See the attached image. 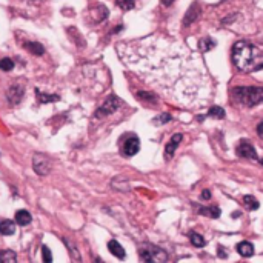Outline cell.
Listing matches in <instances>:
<instances>
[{"label":"cell","instance_id":"obj_32","mask_svg":"<svg viewBox=\"0 0 263 263\" xmlns=\"http://www.w3.org/2000/svg\"><path fill=\"white\" fill-rule=\"evenodd\" d=\"M172 2H174V0H162V3H163V5H166V6H169Z\"/></svg>","mask_w":263,"mask_h":263},{"label":"cell","instance_id":"obj_19","mask_svg":"<svg viewBox=\"0 0 263 263\" xmlns=\"http://www.w3.org/2000/svg\"><path fill=\"white\" fill-rule=\"evenodd\" d=\"M17 260V256L16 252L11 251V249H3L0 251V262H5V263H13Z\"/></svg>","mask_w":263,"mask_h":263},{"label":"cell","instance_id":"obj_5","mask_svg":"<svg viewBox=\"0 0 263 263\" xmlns=\"http://www.w3.org/2000/svg\"><path fill=\"white\" fill-rule=\"evenodd\" d=\"M120 105H122V100H120L119 97H117V96H110V97H108L106 100L102 103V106L97 110L96 115H97V117L110 115V114H113V113H115L117 110H119Z\"/></svg>","mask_w":263,"mask_h":263},{"label":"cell","instance_id":"obj_20","mask_svg":"<svg viewBox=\"0 0 263 263\" xmlns=\"http://www.w3.org/2000/svg\"><path fill=\"white\" fill-rule=\"evenodd\" d=\"M35 96L39 97V102L40 103H48V102H57L59 100V96H48V94H43L39 89H35Z\"/></svg>","mask_w":263,"mask_h":263},{"label":"cell","instance_id":"obj_23","mask_svg":"<svg viewBox=\"0 0 263 263\" xmlns=\"http://www.w3.org/2000/svg\"><path fill=\"white\" fill-rule=\"evenodd\" d=\"M13 69H14V62H13L11 59L5 57V59L0 60V71L10 72V71H13Z\"/></svg>","mask_w":263,"mask_h":263},{"label":"cell","instance_id":"obj_24","mask_svg":"<svg viewBox=\"0 0 263 263\" xmlns=\"http://www.w3.org/2000/svg\"><path fill=\"white\" fill-rule=\"evenodd\" d=\"M63 242H65V245L68 247V249H69V254H71V257L72 259H76L77 262H80L82 259H80V256H79V251H77V248H76V245H72L68 239H63Z\"/></svg>","mask_w":263,"mask_h":263},{"label":"cell","instance_id":"obj_28","mask_svg":"<svg viewBox=\"0 0 263 263\" xmlns=\"http://www.w3.org/2000/svg\"><path fill=\"white\" fill-rule=\"evenodd\" d=\"M42 256H43V262H45V263H51V262H52L51 249L47 247V245H43V247H42Z\"/></svg>","mask_w":263,"mask_h":263},{"label":"cell","instance_id":"obj_3","mask_svg":"<svg viewBox=\"0 0 263 263\" xmlns=\"http://www.w3.org/2000/svg\"><path fill=\"white\" fill-rule=\"evenodd\" d=\"M231 99L240 106H257L263 103V88L260 86H234L231 89Z\"/></svg>","mask_w":263,"mask_h":263},{"label":"cell","instance_id":"obj_10","mask_svg":"<svg viewBox=\"0 0 263 263\" xmlns=\"http://www.w3.org/2000/svg\"><path fill=\"white\" fill-rule=\"evenodd\" d=\"M182 139H183L182 134H174V135L171 137V140L168 142L166 148H165V159H166V160H171V159H172V156H174V152H176L177 147L180 145V142H182Z\"/></svg>","mask_w":263,"mask_h":263},{"label":"cell","instance_id":"obj_4","mask_svg":"<svg viewBox=\"0 0 263 263\" xmlns=\"http://www.w3.org/2000/svg\"><path fill=\"white\" fill-rule=\"evenodd\" d=\"M139 256H140V260L142 262H154V263H163L168 260V256L166 252L163 251L162 248L159 247H154V245H143L139 249Z\"/></svg>","mask_w":263,"mask_h":263},{"label":"cell","instance_id":"obj_25","mask_svg":"<svg viewBox=\"0 0 263 263\" xmlns=\"http://www.w3.org/2000/svg\"><path fill=\"white\" fill-rule=\"evenodd\" d=\"M208 115L211 117H217V119H223L225 117V110L220 106H211L210 111H208Z\"/></svg>","mask_w":263,"mask_h":263},{"label":"cell","instance_id":"obj_17","mask_svg":"<svg viewBox=\"0 0 263 263\" xmlns=\"http://www.w3.org/2000/svg\"><path fill=\"white\" fill-rule=\"evenodd\" d=\"M215 42L210 37H205V39H200V42H198V48H200L202 52H208L211 51L213 48H215Z\"/></svg>","mask_w":263,"mask_h":263},{"label":"cell","instance_id":"obj_33","mask_svg":"<svg viewBox=\"0 0 263 263\" xmlns=\"http://www.w3.org/2000/svg\"><path fill=\"white\" fill-rule=\"evenodd\" d=\"M262 163H263V160H262Z\"/></svg>","mask_w":263,"mask_h":263},{"label":"cell","instance_id":"obj_14","mask_svg":"<svg viewBox=\"0 0 263 263\" xmlns=\"http://www.w3.org/2000/svg\"><path fill=\"white\" fill-rule=\"evenodd\" d=\"M23 47H25V49H28L31 54H34V56H43V54H45L43 45H40L39 42H25Z\"/></svg>","mask_w":263,"mask_h":263},{"label":"cell","instance_id":"obj_12","mask_svg":"<svg viewBox=\"0 0 263 263\" xmlns=\"http://www.w3.org/2000/svg\"><path fill=\"white\" fill-rule=\"evenodd\" d=\"M198 16H200V6H198L197 3H194V5L188 10V13H186V16H185V20H183V25H185V26L191 25L193 22L197 20Z\"/></svg>","mask_w":263,"mask_h":263},{"label":"cell","instance_id":"obj_13","mask_svg":"<svg viewBox=\"0 0 263 263\" xmlns=\"http://www.w3.org/2000/svg\"><path fill=\"white\" fill-rule=\"evenodd\" d=\"M33 220V217L30 214V211H26V210H19L16 213V223L17 225H20V226H26V225H30Z\"/></svg>","mask_w":263,"mask_h":263},{"label":"cell","instance_id":"obj_15","mask_svg":"<svg viewBox=\"0 0 263 263\" xmlns=\"http://www.w3.org/2000/svg\"><path fill=\"white\" fill-rule=\"evenodd\" d=\"M237 252L240 254L242 257H251L252 254H254V247H252V243L249 242H242L237 245Z\"/></svg>","mask_w":263,"mask_h":263},{"label":"cell","instance_id":"obj_29","mask_svg":"<svg viewBox=\"0 0 263 263\" xmlns=\"http://www.w3.org/2000/svg\"><path fill=\"white\" fill-rule=\"evenodd\" d=\"M171 120V115L169 114H162V117L159 120H156V122H160V123H165V122H169Z\"/></svg>","mask_w":263,"mask_h":263},{"label":"cell","instance_id":"obj_8","mask_svg":"<svg viewBox=\"0 0 263 263\" xmlns=\"http://www.w3.org/2000/svg\"><path fill=\"white\" fill-rule=\"evenodd\" d=\"M23 96H25V88L20 83H13L10 88L6 89V99L11 105L20 103Z\"/></svg>","mask_w":263,"mask_h":263},{"label":"cell","instance_id":"obj_26","mask_svg":"<svg viewBox=\"0 0 263 263\" xmlns=\"http://www.w3.org/2000/svg\"><path fill=\"white\" fill-rule=\"evenodd\" d=\"M115 5L122 8L123 11H128L134 8V0H115Z\"/></svg>","mask_w":263,"mask_h":263},{"label":"cell","instance_id":"obj_1","mask_svg":"<svg viewBox=\"0 0 263 263\" xmlns=\"http://www.w3.org/2000/svg\"><path fill=\"white\" fill-rule=\"evenodd\" d=\"M120 60L145 83L188 110L210 103L213 82L200 54L166 35L151 34L117 45Z\"/></svg>","mask_w":263,"mask_h":263},{"label":"cell","instance_id":"obj_21","mask_svg":"<svg viewBox=\"0 0 263 263\" xmlns=\"http://www.w3.org/2000/svg\"><path fill=\"white\" fill-rule=\"evenodd\" d=\"M243 203H245V206H247L249 211L257 210V208H259L257 198H256V197H252V196H245V197H243Z\"/></svg>","mask_w":263,"mask_h":263},{"label":"cell","instance_id":"obj_27","mask_svg":"<svg viewBox=\"0 0 263 263\" xmlns=\"http://www.w3.org/2000/svg\"><path fill=\"white\" fill-rule=\"evenodd\" d=\"M137 97L142 99V100H147V102H156V100H157L156 94L147 93V91H140V93H137Z\"/></svg>","mask_w":263,"mask_h":263},{"label":"cell","instance_id":"obj_2","mask_svg":"<svg viewBox=\"0 0 263 263\" xmlns=\"http://www.w3.org/2000/svg\"><path fill=\"white\" fill-rule=\"evenodd\" d=\"M231 57L235 68L242 72H256L263 69V49L251 42H235Z\"/></svg>","mask_w":263,"mask_h":263},{"label":"cell","instance_id":"obj_9","mask_svg":"<svg viewBox=\"0 0 263 263\" xmlns=\"http://www.w3.org/2000/svg\"><path fill=\"white\" fill-rule=\"evenodd\" d=\"M237 156L243 159H251V160H257V152L256 148L248 140H242L237 145Z\"/></svg>","mask_w":263,"mask_h":263},{"label":"cell","instance_id":"obj_30","mask_svg":"<svg viewBox=\"0 0 263 263\" xmlns=\"http://www.w3.org/2000/svg\"><path fill=\"white\" fill-rule=\"evenodd\" d=\"M257 134H259V137L263 140V122H260V123L257 125Z\"/></svg>","mask_w":263,"mask_h":263},{"label":"cell","instance_id":"obj_11","mask_svg":"<svg viewBox=\"0 0 263 263\" xmlns=\"http://www.w3.org/2000/svg\"><path fill=\"white\" fill-rule=\"evenodd\" d=\"M108 249H110V252L113 254V256H115L117 259H120V260L125 259V256H126L123 247L117 240H110V242H108Z\"/></svg>","mask_w":263,"mask_h":263},{"label":"cell","instance_id":"obj_18","mask_svg":"<svg viewBox=\"0 0 263 263\" xmlns=\"http://www.w3.org/2000/svg\"><path fill=\"white\" fill-rule=\"evenodd\" d=\"M189 240H191V243L194 245L196 248H202L206 245V240L203 239V235L200 234H197V232H189Z\"/></svg>","mask_w":263,"mask_h":263},{"label":"cell","instance_id":"obj_6","mask_svg":"<svg viewBox=\"0 0 263 263\" xmlns=\"http://www.w3.org/2000/svg\"><path fill=\"white\" fill-rule=\"evenodd\" d=\"M140 151V140L137 135L130 134L126 135V139L122 145V154H125L126 157H132Z\"/></svg>","mask_w":263,"mask_h":263},{"label":"cell","instance_id":"obj_16","mask_svg":"<svg viewBox=\"0 0 263 263\" xmlns=\"http://www.w3.org/2000/svg\"><path fill=\"white\" fill-rule=\"evenodd\" d=\"M16 232V223L13 220L0 222V234L2 235H13Z\"/></svg>","mask_w":263,"mask_h":263},{"label":"cell","instance_id":"obj_31","mask_svg":"<svg viewBox=\"0 0 263 263\" xmlns=\"http://www.w3.org/2000/svg\"><path fill=\"white\" fill-rule=\"evenodd\" d=\"M202 197H203V198H206V200H208V198H210V197H211L210 191H203V193H202Z\"/></svg>","mask_w":263,"mask_h":263},{"label":"cell","instance_id":"obj_7","mask_svg":"<svg viewBox=\"0 0 263 263\" xmlns=\"http://www.w3.org/2000/svg\"><path fill=\"white\" fill-rule=\"evenodd\" d=\"M33 168L39 176L45 177L49 174V160L45 154H35L33 157Z\"/></svg>","mask_w":263,"mask_h":263},{"label":"cell","instance_id":"obj_22","mask_svg":"<svg viewBox=\"0 0 263 263\" xmlns=\"http://www.w3.org/2000/svg\"><path fill=\"white\" fill-rule=\"evenodd\" d=\"M200 214L210 215V217H213V219H219V217H220V208H215V206H213V208H203V210H200Z\"/></svg>","mask_w":263,"mask_h":263}]
</instances>
